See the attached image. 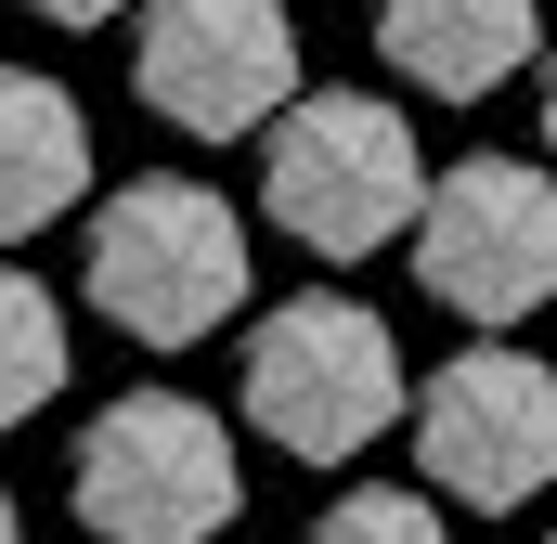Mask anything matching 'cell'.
I'll return each mask as SVG.
<instances>
[{"instance_id": "cell-1", "label": "cell", "mask_w": 557, "mask_h": 544, "mask_svg": "<svg viewBox=\"0 0 557 544\" xmlns=\"http://www.w3.org/2000/svg\"><path fill=\"white\" fill-rule=\"evenodd\" d=\"M247 221L208 195V182H182V169H156L131 195H104L91 208V234H78V298L143 337V350H195V337H221L234 311H247Z\"/></svg>"}, {"instance_id": "cell-2", "label": "cell", "mask_w": 557, "mask_h": 544, "mask_svg": "<svg viewBox=\"0 0 557 544\" xmlns=\"http://www.w3.org/2000/svg\"><path fill=\"white\" fill-rule=\"evenodd\" d=\"M428 195V156H416V118L389 91H285L273 131H260V208H273L285 247L311 260H376L403 247Z\"/></svg>"}, {"instance_id": "cell-3", "label": "cell", "mask_w": 557, "mask_h": 544, "mask_svg": "<svg viewBox=\"0 0 557 544\" xmlns=\"http://www.w3.org/2000/svg\"><path fill=\"white\" fill-rule=\"evenodd\" d=\"M403 337H389V311L376 298H350V285H311V298H285L260 311V337H247V428L298 454V467H350V454H376L389 428H403Z\"/></svg>"}, {"instance_id": "cell-4", "label": "cell", "mask_w": 557, "mask_h": 544, "mask_svg": "<svg viewBox=\"0 0 557 544\" xmlns=\"http://www.w3.org/2000/svg\"><path fill=\"white\" fill-rule=\"evenodd\" d=\"M65 506L91 544H221L247 519V467H234V428L182 390H131L78 428V467H65Z\"/></svg>"}, {"instance_id": "cell-5", "label": "cell", "mask_w": 557, "mask_h": 544, "mask_svg": "<svg viewBox=\"0 0 557 544\" xmlns=\"http://www.w3.org/2000/svg\"><path fill=\"white\" fill-rule=\"evenodd\" d=\"M416 285L467 324H519L557 298V169L545 156H454L403 221Z\"/></svg>"}, {"instance_id": "cell-6", "label": "cell", "mask_w": 557, "mask_h": 544, "mask_svg": "<svg viewBox=\"0 0 557 544\" xmlns=\"http://www.w3.org/2000/svg\"><path fill=\"white\" fill-rule=\"evenodd\" d=\"M403 415H416L428 493H441V506H467V519H519V506L557 480V363L506 350V337L454 350Z\"/></svg>"}, {"instance_id": "cell-7", "label": "cell", "mask_w": 557, "mask_h": 544, "mask_svg": "<svg viewBox=\"0 0 557 544\" xmlns=\"http://www.w3.org/2000/svg\"><path fill=\"white\" fill-rule=\"evenodd\" d=\"M131 78L169 131L247 143V131H273V104L298 91V26H285V0H143Z\"/></svg>"}, {"instance_id": "cell-8", "label": "cell", "mask_w": 557, "mask_h": 544, "mask_svg": "<svg viewBox=\"0 0 557 544\" xmlns=\"http://www.w3.org/2000/svg\"><path fill=\"white\" fill-rule=\"evenodd\" d=\"M376 52L428 104H493L545 52V0H376Z\"/></svg>"}, {"instance_id": "cell-9", "label": "cell", "mask_w": 557, "mask_h": 544, "mask_svg": "<svg viewBox=\"0 0 557 544\" xmlns=\"http://www.w3.org/2000/svg\"><path fill=\"white\" fill-rule=\"evenodd\" d=\"M78 195H91V118H78V91L39 78V65H0V247L39 234V221H65Z\"/></svg>"}, {"instance_id": "cell-10", "label": "cell", "mask_w": 557, "mask_h": 544, "mask_svg": "<svg viewBox=\"0 0 557 544\" xmlns=\"http://www.w3.org/2000/svg\"><path fill=\"white\" fill-rule=\"evenodd\" d=\"M39 403H65V298L0 260V428H26Z\"/></svg>"}, {"instance_id": "cell-11", "label": "cell", "mask_w": 557, "mask_h": 544, "mask_svg": "<svg viewBox=\"0 0 557 544\" xmlns=\"http://www.w3.org/2000/svg\"><path fill=\"white\" fill-rule=\"evenodd\" d=\"M311 544H454L441 532V493H403V480H363V493H324Z\"/></svg>"}, {"instance_id": "cell-12", "label": "cell", "mask_w": 557, "mask_h": 544, "mask_svg": "<svg viewBox=\"0 0 557 544\" xmlns=\"http://www.w3.org/2000/svg\"><path fill=\"white\" fill-rule=\"evenodd\" d=\"M26 13H52V26H117L131 0H26Z\"/></svg>"}, {"instance_id": "cell-13", "label": "cell", "mask_w": 557, "mask_h": 544, "mask_svg": "<svg viewBox=\"0 0 557 544\" xmlns=\"http://www.w3.org/2000/svg\"><path fill=\"white\" fill-rule=\"evenodd\" d=\"M545 156H557V52H545Z\"/></svg>"}, {"instance_id": "cell-14", "label": "cell", "mask_w": 557, "mask_h": 544, "mask_svg": "<svg viewBox=\"0 0 557 544\" xmlns=\"http://www.w3.org/2000/svg\"><path fill=\"white\" fill-rule=\"evenodd\" d=\"M0 544H26V519H13V493H0Z\"/></svg>"}, {"instance_id": "cell-15", "label": "cell", "mask_w": 557, "mask_h": 544, "mask_svg": "<svg viewBox=\"0 0 557 544\" xmlns=\"http://www.w3.org/2000/svg\"><path fill=\"white\" fill-rule=\"evenodd\" d=\"M545 544H557V532H545Z\"/></svg>"}]
</instances>
